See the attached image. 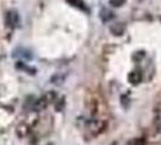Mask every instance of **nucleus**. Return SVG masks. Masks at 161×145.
<instances>
[{
  "mask_svg": "<svg viewBox=\"0 0 161 145\" xmlns=\"http://www.w3.org/2000/svg\"><path fill=\"white\" fill-rule=\"evenodd\" d=\"M86 105H87V109L90 110V114L95 117L102 116L105 110L104 100L101 98L99 94H97L96 92L89 93V96L86 97Z\"/></svg>",
  "mask_w": 161,
  "mask_h": 145,
  "instance_id": "f257e3e1",
  "label": "nucleus"
},
{
  "mask_svg": "<svg viewBox=\"0 0 161 145\" xmlns=\"http://www.w3.org/2000/svg\"><path fill=\"white\" fill-rule=\"evenodd\" d=\"M154 125L156 128H161V102L154 109Z\"/></svg>",
  "mask_w": 161,
  "mask_h": 145,
  "instance_id": "f03ea898",
  "label": "nucleus"
},
{
  "mask_svg": "<svg viewBox=\"0 0 161 145\" xmlns=\"http://www.w3.org/2000/svg\"><path fill=\"white\" fill-rule=\"evenodd\" d=\"M129 81L133 85H138L141 81H142V74L139 72H132L129 75Z\"/></svg>",
  "mask_w": 161,
  "mask_h": 145,
  "instance_id": "7ed1b4c3",
  "label": "nucleus"
}]
</instances>
